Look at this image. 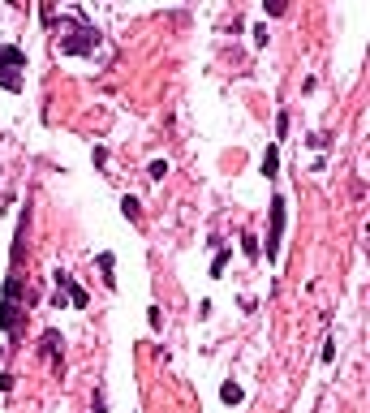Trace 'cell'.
Instances as JSON below:
<instances>
[{"mask_svg": "<svg viewBox=\"0 0 370 413\" xmlns=\"http://www.w3.org/2000/svg\"><path fill=\"white\" fill-rule=\"evenodd\" d=\"M112 267H117V259H112V254H100V272H104V284H108V289H117V276H112Z\"/></svg>", "mask_w": 370, "mask_h": 413, "instance_id": "cell-7", "label": "cell"}, {"mask_svg": "<svg viewBox=\"0 0 370 413\" xmlns=\"http://www.w3.org/2000/svg\"><path fill=\"white\" fill-rule=\"evenodd\" d=\"M276 168H280V151L267 147V151H263V177H276Z\"/></svg>", "mask_w": 370, "mask_h": 413, "instance_id": "cell-5", "label": "cell"}, {"mask_svg": "<svg viewBox=\"0 0 370 413\" xmlns=\"http://www.w3.org/2000/svg\"><path fill=\"white\" fill-rule=\"evenodd\" d=\"M56 293L65 297L73 310H86V289H82V284H78L69 272H56Z\"/></svg>", "mask_w": 370, "mask_h": 413, "instance_id": "cell-3", "label": "cell"}, {"mask_svg": "<svg viewBox=\"0 0 370 413\" xmlns=\"http://www.w3.org/2000/svg\"><path fill=\"white\" fill-rule=\"evenodd\" d=\"M280 237H284V198H271V233H267V259H280Z\"/></svg>", "mask_w": 370, "mask_h": 413, "instance_id": "cell-2", "label": "cell"}, {"mask_svg": "<svg viewBox=\"0 0 370 413\" xmlns=\"http://www.w3.org/2000/svg\"><path fill=\"white\" fill-rule=\"evenodd\" d=\"M121 211H125V220H142V202L125 194V198H121Z\"/></svg>", "mask_w": 370, "mask_h": 413, "instance_id": "cell-8", "label": "cell"}, {"mask_svg": "<svg viewBox=\"0 0 370 413\" xmlns=\"http://www.w3.org/2000/svg\"><path fill=\"white\" fill-rule=\"evenodd\" d=\"M220 401H224V405H241V401H246V392H241L237 384H224V388H220Z\"/></svg>", "mask_w": 370, "mask_h": 413, "instance_id": "cell-6", "label": "cell"}, {"mask_svg": "<svg viewBox=\"0 0 370 413\" xmlns=\"http://www.w3.org/2000/svg\"><path fill=\"white\" fill-rule=\"evenodd\" d=\"M164 172H168V164H164V160H155V164L147 168V177H151V181H164Z\"/></svg>", "mask_w": 370, "mask_h": 413, "instance_id": "cell-11", "label": "cell"}, {"mask_svg": "<svg viewBox=\"0 0 370 413\" xmlns=\"http://www.w3.org/2000/svg\"><path fill=\"white\" fill-rule=\"evenodd\" d=\"M95 43H100V30H78V35L60 39V52L65 56H82V52H91Z\"/></svg>", "mask_w": 370, "mask_h": 413, "instance_id": "cell-4", "label": "cell"}, {"mask_svg": "<svg viewBox=\"0 0 370 413\" xmlns=\"http://www.w3.org/2000/svg\"><path fill=\"white\" fill-rule=\"evenodd\" d=\"M241 250H246V259H259V237H241Z\"/></svg>", "mask_w": 370, "mask_h": 413, "instance_id": "cell-9", "label": "cell"}, {"mask_svg": "<svg viewBox=\"0 0 370 413\" xmlns=\"http://www.w3.org/2000/svg\"><path fill=\"white\" fill-rule=\"evenodd\" d=\"M224 267H229V250H220V254H216V263H211V276H224Z\"/></svg>", "mask_w": 370, "mask_h": 413, "instance_id": "cell-10", "label": "cell"}, {"mask_svg": "<svg viewBox=\"0 0 370 413\" xmlns=\"http://www.w3.org/2000/svg\"><path fill=\"white\" fill-rule=\"evenodd\" d=\"M18 69H26V52L13 47V43H0V86L5 91H22V73Z\"/></svg>", "mask_w": 370, "mask_h": 413, "instance_id": "cell-1", "label": "cell"}]
</instances>
